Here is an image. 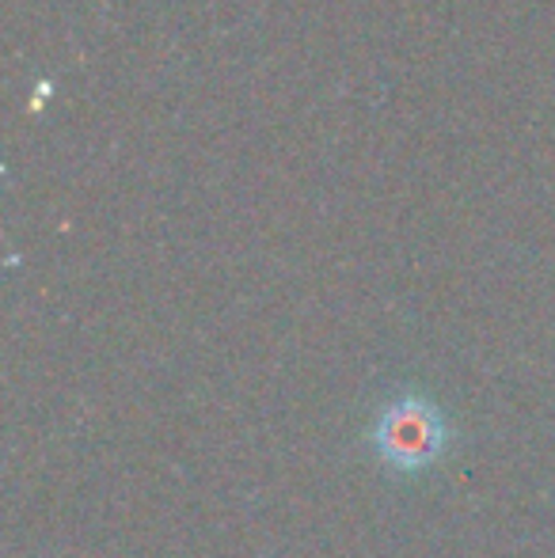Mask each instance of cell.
<instances>
[{"instance_id": "6da1fadb", "label": "cell", "mask_w": 555, "mask_h": 558, "mask_svg": "<svg viewBox=\"0 0 555 558\" xmlns=\"http://www.w3.org/2000/svg\"><path fill=\"white\" fill-rule=\"evenodd\" d=\"M370 445L388 471L415 475L434 468L449 448V422L426 396H396L373 418Z\"/></svg>"}]
</instances>
